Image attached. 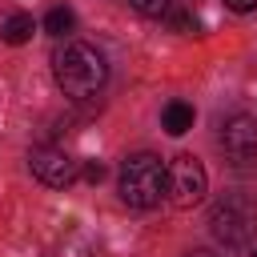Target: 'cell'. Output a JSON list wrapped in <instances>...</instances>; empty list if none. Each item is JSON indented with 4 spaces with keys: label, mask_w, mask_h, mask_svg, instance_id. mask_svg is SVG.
Returning <instances> with one entry per match:
<instances>
[{
    "label": "cell",
    "mask_w": 257,
    "mask_h": 257,
    "mask_svg": "<svg viewBox=\"0 0 257 257\" xmlns=\"http://www.w3.org/2000/svg\"><path fill=\"white\" fill-rule=\"evenodd\" d=\"M225 4H229L233 12H253V8H257V0H225Z\"/></svg>",
    "instance_id": "13"
},
{
    "label": "cell",
    "mask_w": 257,
    "mask_h": 257,
    "mask_svg": "<svg viewBox=\"0 0 257 257\" xmlns=\"http://www.w3.org/2000/svg\"><path fill=\"white\" fill-rule=\"evenodd\" d=\"M120 201L133 209H157L165 201V165L153 153H133L120 165Z\"/></svg>",
    "instance_id": "2"
},
{
    "label": "cell",
    "mask_w": 257,
    "mask_h": 257,
    "mask_svg": "<svg viewBox=\"0 0 257 257\" xmlns=\"http://www.w3.org/2000/svg\"><path fill=\"white\" fill-rule=\"evenodd\" d=\"M32 32H36V20H32L28 12H12V16H4V24H0L4 44H28Z\"/></svg>",
    "instance_id": "8"
},
{
    "label": "cell",
    "mask_w": 257,
    "mask_h": 257,
    "mask_svg": "<svg viewBox=\"0 0 257 257\" xmlns=\"http://www.w3.org/2000/svg\"><path fill=\"white\" fill-rule=\"evenodd\" d=\"M193 104H185V100H169L165 104V112H161V124H165V133L169 137H181V133H189L193 128Z\"/></svg>",
    "instance_id": "7"
},
{
    "label": "cell",
    "mask_w": 257,
    "mask_h": 257,
    "mask_svg": "<svg viewBox=\"0 0 257 257\" xmlns=\"http://www.w3.org/2000/svg\"><path fill=\"white\" fill-rule=\"evenodd\" d=\"M72 24H76V16H72L68 8H52V12L44 16V32H48V36H64V32H72Z\"/></svg>",
    "instance_id": "9"
},
{
    "label": "cell",
    "mask_w": 257,
    "mask_h": 257,
    "mask_svg": "<svg viewBox=\"0 0 257 257\" xmlns=\"http://www.w3.org/2000/svg\"><path fill=\"white\" fill-rule=\"evenodd\" d=\"M185 257H221V253H213V249H189Z\"/></svg>",
    "instance_id": "14"
},
{
    "label": "cell",
    "mask_w": 257,
    "mask_h": 257,
    "mask_svg": "<svg viewBox=\"0 0 257 257\" xmlns=\"http://www.w3.org/2000/svg\"><path fill=\"white\" fill-rule=\"evenodd\" d=\"M209 233L225 249H245L257 233V205L245 193H229L209 209Z\"/></svg>",
    "instance_id": "3"
},
{
    "label": "cell",
    "mask_w": 257,
    "mask_h": 257,
    "mask_svg": "<svg viewBox=\"0 0 257 257\" xmlns=\"http://www.w3.org/2000/svg\"><path fill=\"white\" fill-rule=\"evenodd\" d=\"M249 257H257V249H253V253H249Z\"/></svg>",
    "instance_id": "15"
},
{
    "label": "cell",
    "mask_w": 257,
    "mask_h": 257,
    "mask_svg": "<svg viewBox=\"0 0 257 257\" xmlns=\"http://www.w3.org/2000/svg\"><path fill=\"white\" fill-rule=\"evenodd\" d=\"M100 177H104V165H100V161H88V165H84V181H92V185H96Z\"/></svg>",
    "instance_id": "11"
},
{
    "label": "cell",
    "mask_w": 257,
    "mask_h": 257,
    "mask_svg": "<svg viewBox=\"0 0 257 257\" xmlns=\"http://www.w3.org/2000/svg\"><path fill=\"white\" fill-rule=\"evenodd\" d=\"M52 76L60 84L64 96L72 100H92L104 80H108V64L104 56L92 48V44H80V40H68L56 56H52Z\"/></svg>",
    "instance_id": "1"
},
{
    "label": "cell",
    "mask_w": 257,
    "mask_h": 257,
    "mask_svg": "<svg viewBox=\"0 0 257 257\" xmlns=\"http://www.w3.org/2000/svg\"><path fill=\"white\" fill-rule=\"evenodd\" d=\"M189 4H201V0H189Z\"/></svg>",
    "instance_id": "16"
},
{
    "label": "cell",
    "mask_w": 257,
    "mask_h": 257,
    "mask_svg": "<svg viewBox=\"0 0 257 257\" xmlns=\"http://www.w3.org/2000/svg\"><path fill=\"white\" fill-rule=\"evenodd\" d=\"M28 169H32V177L36 181H44L48 189H64V185H72L76 181V161L64 153V149H56V145H36L32 153H28Z\"/></svg>",
    "instance_id": "5"
},
{
    "label": "cell",
    "mask_w": 257,
    "mask_h": 257,
    "mask_svg": "<svg viewBox=\"0 0 257 257\" xmlns=\"http://www.w3.org/2000/svg\"><path fill=\"white\" fill-rule=\"evenodd\" d=\"M169 20H173V28H181V32H189V28H197V24L189 20V12H173Z\"/></svg>",
    "instance_id": "12"
},
{
    "label": "cell",
    "mask_w": 257,
    "mask_h": 257,
    "mask_svg": "<svg viewBox=\"0 0 257 257\" xmlns=\"http://www.w3.org/2000/svg\"><path fill=\"white\" fill-rule=\"evenodd\" d=\"M209 193V173L205 165L193 157V153H177L165 169V197L177 205V209H193L201 205Z\"/></svg>",
    "instance_id": "4"
},
{
    "label": "cell",
    "mask_w": 257,
    "mask_h": 257,
    "mask_svg": "<svg viewBox=\"0 0 257 257\" xmlns=\"http://www.w3.org/2000/svg\"><path fill=\"white\" fill-rule=\"evenodd\" d=\"M221 149L233 165H253L257 161V120L245 112H233L221 124Z\"/></svg>",
    "instance_id": "6"
},
{
    "label": "cell",
    "mask_w": 257,
    "mask_h": 257,
    "mask_svg": "<svg viewBox=\"0 0 257 257\" xmlns=\"http://www.w3.org/2000/svg\"><path fill=\"white\" fill-rule=\"evenodd\" d=\"M128 8L141 12V16H165L169 12V0H128Z\"/></svg>",
    "instance_id": "10"
}]
</instances>
